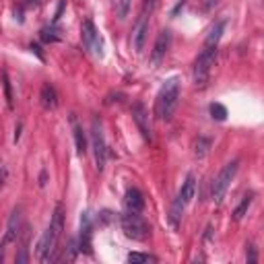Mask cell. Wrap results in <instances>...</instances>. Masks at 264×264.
<instances>
[{
  "label": "cell",
  "mask_w": 264,
  "mask_h": 264,
  "mask_svg": "<svg viewBox=\"0 0 264 264\" xmlns=\"http://www.w3.org/2000/svg\"><path fill=\"white\" fill-rule=\"evenodd\" d=\"M62 229H64V206L62 204H56L54 215H52V223H50L48 229L44 231V235L40 237L38 248H35V252H38V258L42 262H50L52 258H54V252L58 248Z\"/></svg>",
  "instance_id": "6da1fadb"
},
{
  "label": "cell",
  "mask_w": 264,
  "mask_h": 264,
  "mask_svg": "<svg viewBox=\"0 0 264 264\" xmlns=\"http://www.w3.org/2000/svg\"><path fill=\"white\" fill-rule=\"evenodd\" d=\"M178 99H180V79L171 77V79L165 81L159 95H157V101H155L157 118L159 120H171L175 108H178Z\"/></svg>",
  "instance_id": "7a4b0ae2"
},
{
  "label": "cell",
  "mask_w": 264,
  "mask_h": 264,
  "mask_svg": "<svg viewBox=\"0 0 264 264\" xmlns=\"http://www.w3.org/2000/svg\"><path fill=\"white\" fill-rule=\"evenodd\" d=\"M122 223V231L126 237L136 239V241H145L151 235V225L147 223L145 217H140V213H126L120 219Z\"/></svg>",
  "instance_id": "3957f363"
},
{
  "label": "cell",
  "mask_w": 264,
  "mask_h": 264,
  "mask_svg": "<svg viewBox=\"0 0 264 264\" xmlns=\"http://www.w3.org/2000/svg\"><path fill=\"white\" fill-rule=\"evenodd\" d=\"M237 169H239V159H233V161H229V163H227L219 171V175H217L215 182H213V188H210V196H213L215 202H221L223 200L225 192H227V188H229V184L233 182Z\"/></svg>",
  "instance_id": "277c9868"
},
{
  "label": "cell",
  "mask_w": 264,
  "mask_h": 264,
  "mask_svg": "<svg viewBox=\"0 0 264 264\" xmlns=\"http://www.w3.org/2000/svg\"><path fill=\"white\" fill-rule=\"evenodd\" d=\"M215 58H217V46H204L194 62V83L196 85H200V87L206 85L210 68L215 64Z\"/></svg>",
  "instance_id": "5b68a950"
},
{
  "label": "cell",
  "mask_w": 264,
  "mask_h": 264,
  "mask_svg": "<svg viewBox=\"0 0 264 264\" xmlns=\"http://www.w3.org/2000/svg\"><path fill=\"white\" fill-rule=\"evenodd\" d=\"M91 143H93V155H95V165L101 171L105 167V159H108V145H105L101 122L93 120V132H91Z\"/></svg>",
  "instance_id": "8992f818"
},
{
  "label": "cell",
  "mask_w": 264,
  "mask_h": 264,
  "mask_svg": "<svg viewBox=\"0 0 264 264\" xmlns=\"http://www.w3.org/2000/svg\"><path fill=\"white\" fill-rule=\"evenodd\" d=\"M83 42L95 56H99V58L103 56V42H101L99 33L95 29V23L91 19H85V23H83Z\"/></svg>",
  "instance_id": "52a82bcc"
},
{
  "label": "cell",
  "mask_w": 264,
  "mask_h": 264,
  "mask_svg": "<svg viewBox=\"0 0 264 264\" xmlns=\"http://www.w3.org/2000/svg\"><path fill=\"white\" fill-rule=\"evenodd\" d=\"M21 229H23V210L21 206H17L13 213H11V219L7 223V231H5V239H3V248H7V245L15 243L17 237L21 235Z\"/></svg>",
  "instance_id": "ba28073f"
},
{
  "label": "cell",
  "mask_w": 264,
  "mask_h": 264,
  "mask_svg": "<svg viewBox=\"0 0 264 264\" xmlns=\"http://www.w3.org/2000/svg\"><path fill=\"white\" fill-rule=\"evenodd\" d=\"M147 33H149V15L147 13H140V17L136 19V23L132 27V46H134V50L138 52V54L145 50Z\"/></svg>",
  "instance_id": "9c48e42d"
},
{
  "label": "cell",
  "mask_w": 264,
  "mask_h": 264,
  "mask_svg": "<svg viewBox=\"0 0 264 264\" xmlns=\"http://www.w3.org/2000/svg\"><path fill=\"white\" fill-rule=\"evenodd\" d=\"M132 118L136 122V126L140 130V134H143L145 140H151L153 134H151V124H149V112L143 103H134L132 105Z\"/></svg>",
  "instance_id": "30bf717a"
},
{
  "label": "cell",
  "mask_w": 264,
  "mask_h": 264,
  "mask_svg": "<svg viewBox=\"0 0 264 264\" xmlns=\"http://www.w3.org/2000/svg\"><path fill=\"white\" fill-rule=\"evenodd\" d=\"M124 206H126V213H143V208H145L143 192L138 188H128L126 196H124Z\"/></svg>",
  "instance_id": "8fae6325"
},
{
  "label": "cell",
  "mask_w": 264,
  "mask_h": 264,
  "mask_svg": "<svg viewBox=\"0 0 264 264\" xmlns=\"http://www.w3.org/2000/svg\"><path fill=\"white\" fill-rule=\"evenodd\" d=\"M79 252L91 254V217H89V213H83V217H81V239H79Z\"/></svg>",
  "instance_id": "7c38bea8"
},
{
  "label": "cell",
  "mask_w": 264,
  "mask_h": 264,
  "mask_svg": "<svg viewBox=\"0 0 264 264\" xmlns=\"http://www.w3.org/2000/svg\"><path fill=\"white\" fill-rule=\"evenodd\" d=\"M194 194H196V175H194V173H188L178 196H180V198L184 200V204L188 206L192 200H194Z\"/></svg>",
  "instance_id": "4fadbf2b"
},
{
  "label": "cell",
  "mask_w": 264,
  "mask_h": 264,
  "mask_svg": "<svg viewBox=\"0 0 264 264\" xmlns=\"http://www.w3.org/2000/svg\"><path fill=\"white\" fill-rule=\"evenodd\" d=\"M169 48V31H161L159 38L155 42V50H153V64H159L165 56V52Z\"/></svg>",
  "instance_id": "5bb4252c"
},
{
  "label": "cell",
  "mask_w": 264,
  "mask_h": 264,
  "mask_svg": "<svg viewBox=\"0 0 264 264\" xmlns=\"http://www.w3.org/2000/svg\"><path fill=\"white\" fill-rule=\"evenodd\" d=\"M40 97H42V105H44L46 110H54L56 105H58V95H56V89H54V87H52L50 83H46V85L42 87Z\"/></svg>",
  "instance_id": "9a60e30c"
},
{
  "label": "cell",
  "mask_w": 264,
  "mask_h": 264,
  "mask_svg": "<svg viewBox=\"0 0 264 264\" xmlns=\"http://www.w3.org/2000/svg\"><path fill=\"white\" fill-rule=\"evenodd\" d=\"M73 134H75V145H77V153L83 157L87 153V136H85V130L77 124V120L73 118Z\"/></svg>",
  "instance_id": "2e32d148"
},
{
  "label": "cell",
  "mask_w": 264,
  "mask_h": 264,
  "mask_svg": "<svg viewBox=\"0 0 264 264\" xmlns=\"http://www.w3.org/2000/svg\"><path fill=\"white\" fill-rule=\"evenodd\" d=\"M184 208H186V204H184V200L178 196L173 200V204H171V210H169V223L173 225V227H178L180 225V221H182V215H184Z\"/></svg>",
  "instance_id": "e0dca14e"
},
{
  "label": "cell",
  "mask_w": 264,
  "mask_h": 264,
  "mask_svg": "<svg viewBox=\"0 0 264 264\" xmlns=\"http://www.w3.org/2000/svg\"><path fill=\"white\" fill-rule=\"evenodd\" d=\"M252 202H254V194L250 192V194H245V196L241 198V202L235 206V210H233V221H241V219H243V215L250 210Z\"/></svg>",
  "instance_id": "ac0fdd59"
},
{
  "label": "cell",
  "mask_w": 264,
  "mask_h": 264,
  "mask_svg": "<svg viewBox=\"0 0 264 264\" xmlns=\"http://www.w3.org/2000/svg\"><path fill=\"white\" fill-rule=\"evenodd\" d=\"M223 29H225V21H219L213 29H210V33H208V38H206L204 46H217L219 40H221V35H223Z\"/></svg>",
  "instance_id": "d6986e66"
},
{
  "label": "cell",
  "mask_w": 264,
  "mask_h": 264,
  "mask_svg": "<svg viewBox=\"0 0 264 264\" xmlns=\"http://www.w3.org/2000/svg\"><path fill=\"white\" fill-rule=\"evenodd\" d=\"M210 145H213V140H210V138H206V136H198L196 145H194V155H196V157H204V155L208 153Z\"/></svg>",
  "instance_id": "ffe728a7"
},
{
  "label": "cell",
  "mask_w": 264,
  "mask_h": 264,
  "mask_svg": "<svg viewBox=\"0 0 264 264\" xmlns=\"http://www.w3.org/2000/svg\"><path fill=\"white\" fill-rule=\"evenodd\" d=\"M128 262H132V264H147V262H157V258L151 256V254H143V252H132V254H128Z\"/></svg>",
  "instance_id": "44dd1931"
},
{
  "label": "cell",
  "mask_w": 264,
  "mask_h": 264,
  "mask_svg": "<svg viewBox=\"0 0 264 264\" xmlns=\"http://www.w3.org/2000/svg\"><path fill=\"white\" fill-rule=\"evenodd\" d=\"M60 40V35H58V31H56V27H44L42 29V42H58Z\"/></svg>",
  "instance_id": "7402d4cb"
},
{
  "label": "cell",
  "mask_w": 264,
  "mask_h": 264,
  "mask_svg": "<svg viewBox=\"0 0 264 264\" xmlns=\"http://www.w3.org/2000/svg\"><path fill=\"white\" fill-rule=\"evenodd\" d=\"M3 83H5V97H7V103H9V108L13 110V108H15V99H13V87H11V79H9V75H7V73L3 75Z\"/></svg>",
  "instance_id": "603a6c76"
},
{
  "label": "cell",
  "mask_w": 264,
  "mask_h": 264,
  "mask_svg": "<svg viewBox=\"0 0 264 264\" xmlns=\"http://www.w3.org/2000/svg\"><path fill=\"white\" fill-rule=\"evenodd\" d=\"M210 116H213L215 120H219V122H223L227 118L225 105H221V103H210Z\"/></svg>",
  "instance_id": "cb8c5ba5"
},
{
  "label": "cell",
  "mask_w": 264,
  "mask_h": 264,
  "mask_svg": "<svg viewBox=\"0 0 264 264\" xmlns=\"http://www.w3.org/2000/svg\"><path fill=\"white\" fill-rule=\"evenodd\" d=\"M130 5H132V0H118V7H116V13L120 19H126L128 13H130Z\"/></svg>",
  "instance_id": "d4e9b609"
},
{
  "label": "cell",
  "mask_w": 264,
  "mask_h": 264,
  "mask_svg": "<svg viewBox=\"0 0 264 264\" xmlns=\"http://www.w3.org/2000/svg\"><path fill=\"white\" fill-rule=\"evenodd\" d=\"M245 260H248V262H256V260H258L256 248H254L252 243H248V252H245Z\"/></svg>",
  "instance_id": "484cf974"
},
{
  "label": "cell",
  "mask_w": 264,
  "mask_h": 264,
  "mask_svg": "<svg viewBox=\"0 0 264 264\" xmlns=\"http://www.w3.org/2000/svg\"><path fill=\"white\" fill-rule=\"evenodd\" d=\"M155 7H157V0H145V5H143V13L151 15V13L155 11Z\"/></svg>",
  "instance_id": "4316f807"
},
{
  "label": "cell",
  "mask_w": 264,
  "mask_h": 264,
  "mask_svg": "<svg viewBox=\"0 0 264 264\" xmlns=\"http://www.w3.org/2000/svg\"><path fill=\"white\" fill-rule=\"evenodd\" d=\"M7 175H9V169L3 165V167H0V188H3L5 186V180H7Z\"/></svg>",
  "instance_id": "83f0119b"
},
{
  "label": "cell",
  "mask_w": 264,
  "mask_h": 264,
  "mask_svg": "<svg viewBox=\"0 0 264 264\" xmlns=\"http://www.w3.org/2000/svg\"><path fill=\"white\" fill-rule=\"evenodd\" d=\"M31 52H33V54L38 56L40 60H46V58H44V54H42V50H40V46H35V44H31Z\"/></svg>",
  "instance_id": "f1b7e54d"
},
{
  "label": "cell",
  "mask_w": 264,
  "mask_h": 264,
  "mask_svg": "<svg viewBox=\"0 0 264 264\" xmlns=\"http://www.w3.org/2000/svg\"><path fill=\"white\" fill-rule=\"evenodd\" d=\"M21 128H23L21 124H19V126H17V128H15V143H17V140H19V138H21Z\"/></svg>",
  "instance_id": "f546056e"
},
{
  "label": "cell",
  "mask_w": 264,
  "mask_h": 264,
  "mask_svg": "<svg viewBox=\"0 0 264 264\" xmlns=\"http://www.w3.org/2000/svg\"><path fill=\"white\" fill-rule=\"evenodd\" d=\"M3 258H5V254H3V252H0V262H3Z\"/></svg>",
  "instance_id": "4dcf8cb0"
}]
</instances>
